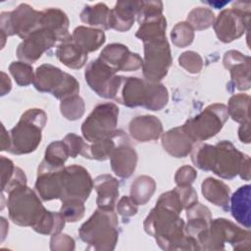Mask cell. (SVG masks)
<instances>
[{"label": "cell", "instance_id": "9c48e42d", "mask_svg": "<svg viewBox=\"0 0 251 251\" xmlns=\"http://www.w3.org/2000/svg\"><path fill=\"white\" fill-rule=\"evenodd\" d=\"M227 119L226 106L217 103L208 106L182 126L194 142L203 141L215 136L223 128Z\"/></svg>", "mask_w": 251, "mask_h": 251}, {"label": "cell", "instance_id": "ee69618b", "mask_svg": "<svg viewBox=\"0 0 251 251\" xmlns=\"http://www.w3.org/2000/svg\"><path fill=\"white\" fill-rule=\"evenodd\" d=\"M63 141L67 145L69 155L72 158H75L77 155H81L84 158L88 157L89 145L83 141L81 137L75 133H68Z\"/></svg>", "mask_w": 251, "mask_h": 251}, {"label": "cell", "instance_id": "b9f144b4", "mask_svg": "<svg viewBox=\"0 0 251 251\" xmlns=\"http://www.w3.org/2000/svg\"><path fill=\"white\" fill-rule=\"evenodd\" d=\"M9 70L19 85L25 86L34 80L35 74H33L32 66L26 62H13Z\"/></svg>", "mask_w": 251, "mask_h": 251}, {"label": "cell", "instance_id": "4316f807", "mask_svg": "<svg viewBox=\"0 0 251 251\" xmlns=\"http://www.w3.org/2000/svg\"><path fill=\"white\" fill-rule=\"evenodd\" d=\"M56 56L65 66L71 69L82 68L87 60V53L72 39V36L57 46Z\"/></svg>", "mask_w": 251, "mask_h": 251}, {"label": "cell", "instance_id": "2e32d148", "mask_svg": "<svg viewBox=\"0 0 251 251\" xmlns=\"http://www.w3.org/2000/svg\"><path fill=\"white\" fill-rule=\"evenodd\" d=\"M57 40L58 38L53 31L41 25L19 45L17 56L26 63H34L45 51L51 49Z\"/></svg>", "mask_w": 251, "mask_h": 251}, {"label": "cell", "instance_id": "d590c367", "mask_svg": "<svg viewBox=\"0 0 251 251\" xmlns=\"http://www.w3.org/2000/svg\"><path fill=\"white\" fill-rule=\"evenodd\" d=\"M155 180L148 176H138L131 184L130 197L137 205H145L155 192Z\"/></svg>", "mask_w": 251, "mask_h": 251}, {"label": "cell", "instance_id": "7402d4cb", "mask_svg": "<svg viewBox=\"0 0 251 251\" xmlns=\"http://www.w3.org/2000/svg\"><path fill=\"white\" fill-rule=\"evenodd\" d=\"M162 145L170 155L176 158H183L191 152L194 141L181 126L165 132L162 137Z\"/></svg>", "mask_w": 251, "mask_h": 251}, {"label": "cell", "instance_id": "74e56055", "mask_svg": "<svg viewBox=\"0 0 251 251\" xmlns=\"http://www.w3.org/2000/svg\"><path fill=\"white\" fill-rule=\"evenodd\" d=\"M68 157H70V155L67 145L63 140H58L48 145L45 151L44 161L54 167H64Z\"/></svg>", "mask_w": 251, "mask_h": 251}, {"label": "cell", "instance_id": "277c9868", "mask_svg": "<svg viewBox=\"0 0 251 251\" xmlns=\"http://www.w3.org/2000/svg\"><path fill=\"white\" fill-rule=\"evenodd\" d=\"M118 219L114 210L98 208L93 215L81 225L79 237L88 244L87 249L98 251L114 250L119 238Z\"/></svg>", "mask_w": 251, "mask_h": 251}, {"label": "cell", "instance_id": "ba28073f", "mask_svg": "<svg viewBox=\"0 0 251 251\" xmlns=\"http://www.w3.org/2000/svg\"><path fill=\"white\" fill-rule=\"evenodd\" d=\"M33 85L38 91L49 92L62 100L79 92V84L73 75L50 64H43L36 69Z\"/></svg>", "mask_w": 251, "mask_h": 251}, {"label": "cell", "instance_id": "1f68e13d", "mask_svg": "<svg viewBox=\"0 0 251 251\" xmlns=\"http://www.w3.org/2000/svg\"><path fill=\"white\" fill-rule=\"evenodd\" d=\"M139 25L140 26L135 33V36L142 40L143 43L150 40L166 37L167 22L162 14L151 17Z\"/></svg>", "mask_w": 251, "mask_h": 251}, {"label": "cell", "instance_id": "f907efd6", "mask_svg": "<svg viewBox=\"0 0 251 251\" xmlns=\"http://www.w3.org/2000/svg\"><path fill=\"white\" fill-rule=\"evenodd\" d=\"M238 137L243 143H250V122L241 124L238 129Z\"/></svg>", "mask_w": 251, "mask_h": 251}, {"label": "cell", "instance_id": "603a6c76", "mask_svg": "<svg viewBox=\"0 0 251 251\" xmlns=\"http://www.w3.org/2000/svg\"><path fill=\"white\" fill-rule=\"evenodd\" d=\"M93 187L97 192L96 203L98 208L114 210L119 197L118 180L111 175H101L94 179Z\"/></svg>", "mask_w": 251, "mask_h": 251}, {"label": "cell", "instance_id": "681fc988", "mask_svg": "<svg viewBox=\"0 0 251 251\" xmlns=\"http://www.w3.org/2000/svg\"><path fill=\"white\" fill-rule=\"evenodd\" d=\"M137 204L128 196L122 197L117 205V211L123 217H131L137 213Z\"/></svg>", "mask_w": 251, "mask_h": 251}, {"label": "cell", "instance_id": "bcb514c9", "mask_svg": "<svg viewBox=\"0 0 251 251\" xmlns=\"http://www.w3.org/2000/svg\"><path fill=\"white\" fill-rule=\"evenodd\" d=\"M50 249L51 250H59V251H70L75 249V240L69 236L68 234L57 233L52 235L50 241Z\"/></svg>", "mask_w": 251, "mask_h": 251}, {"label": "cell", "instance_id": "f6af8a7d", "mask_svg": "<svg viewBox=\"0 0 251 251\" xmlns=\"http://www.w3.org/2000/svg\"><path fill=\"white\" fill-rule=\"evenodd\" d=\"M178 64L191 74H198L203 67L202 58L198 53L193 51L182 53L178 58Z\"/></svg>", "mask_w": 251, "mask_h": 251}, {"label": "cell", "instance_id": "f546056e", "mask_svg": "<svg viewBox=\"0 0 251 251\" xmlns=\"http://www.w3.org/2000/svg\"><path fill=\"white\" fill-rule=\"evenodd\" d=\"M72 39L88 53L97 50L105 42V33L101 29L77 26L72 34Z\"/></svg>", "mask_w": 251, "mask_h": 251}, {"label": "cell", "instance_id": "f1b7e54d", "mask_svg": "<svg viewBox=\"0 0 251 251\" xmlns=\"http://www.w3.org/2000/svg\"><path fill=\"white\" fill-rule=\"evenodd\" d=\"M202 194L211 203L225 210L228 209L230 189L223 182L214 177H207L201 184Z\"/></svg>", "mask_w": 251, "mask_h": 251}, {"label": "cell", "instance_id": "44dd1931", "mask_svg": "<svg viewBox=\"0 0 251 251\" xmlns=\"http://www.w3.org/2000/svg\"><path fill=\"white\" fill-rule=\"evenodd\" d=\"M131 137L139 142L157 140L163 132L162 123L155 116L145 115L132 119L128 126Z\"/></svg>", "mask_w": 251, "mask_h": 251}, {"label": "cell", "instance_id": "c3c4849f", "mask_svg": "<svg viewBox=\"0 0 251 251\" xmlns=\"http://www.w3.org/2000/svg\"><path fill=\"white\" fill-rule=\"evenodd\" d=\"M197 176V172L190 166H184L177 170L175 180L177 185H191Z\"/></svg>", "mask_w": 251, "mask_h": 251}, {"label": "cell", "instance_id": "3957f363", "mask_svg": "<svg viewBox=\"0 0 251 251\" xmlns=\"http://www.w3.org/2000/svg\"><path fill=\"white\" fill-rule=\"evenodd\" d=\"M113 99L127 107L142 106L151 111H159L167 105L169 95L162 83L120 75Z\"/></svg>", "mask_w": 251, "mask_h": 251}, {"label": "cell", "instance_id": "e0dca14e", "mask_svg": "<svg viewBox=\"0 0 251 251\" xmlns=\"http://www.w3.org/2000/svg\"><path fill=\"white\" fill-rule=\"evenodd\" d=\"M99 59L116 73L137 71L142 68L143 64V60L138 54L130 52L126 45L120 43L107 45L100 53Z\"/></svg>", "mask_w": 251, "mask_h": 251}, {"label": "cell", "instance_id": "8d00e7d4", "mask_svg": "<svg viewBox=\"0 0 251 251\" xmlns=\"http://www.w3.org/2000/svg\"><path fill=\"white\" fill-rule=\"evenodd\" d=\"M65 218L63 215L51 211H47L43 214L38 223L32 227L36 232L45 235H55L60 233L65 226Z\"/></svg>", "mask_w": 251, "mask_h": 251}, {"label": "cell", "instance_id": "d4e9b609", "mask_svg": "<svg viewBox=\"0 0 251 251\" xmlns=\"http://www.w3.org/2000/svg\"><path fill=\"white\" fill-rule=\"evenodd\" d=\"M186 217L185 232L197 241V237L210 226L212 221L211 212L206 206L196 202L186 209Z\"/></svg>", "mask_w": 251, "mask_h": 251}, {"label": "cell", "instance_id": "9a60e30c", "mask_svg": "<svg viewBox=\"0 0 251 251\" xmlns=\"http://www.w3.org/2000/svg\"><path fill=\"white\" fill-rule=\"evenodd\" d=\"M84 76L89 87L100 97L114 98L120 75L99 58L87 65Z\"/></svg>", "mask_w": 251, "mask_h": 251}, {"label": "cell", "instance_id": "e575fe53", "mask_svg": "<svg viewBox=\"0 0 251 251\" xmlns=\"http://www.w3.org/2000/svg\"><path fill=\"white\" fill-rule=\"evenodd\" d=\"M250 96L245 93H239L231 96L228 100L227 114L230 118L240 124L250 122L249 116Z\"/></svg>", "mask_w": 251, "mask_h": 251}, {"label": "cell", "instance_id": "7c38bea8", "mask_svg": "<svg viewBox=\"0 0 251 251\" xmlns=\"http://www.w3.org/2000/svg\"><path fill=\"white\" fill-rule=\"evenodd\" d=\"M172 54L166 37L144 42L143 75L151 82L160 81L172 65Z\"/></svg>", "mask_w": 251, "mask_h": 251}, {"label": "cell", "instance_id": "5b68a950", "mask_svg": "<svg viewBox=\"0 0 251 251\" xmlns=\"http://www.w3.org/2000/svg\"><path fill=\"white\" fill-rule=\"evenodd\" d=\"M200 250H224L225 244L229 243L234 250H250L251 233L232 222L219 218L211 221L210 226L197 237Z\"/></svg>", "mask_w": 251, "mask_h": 251}, {"label": "cell", "instance_id": "6da1fadb", "mask_svg": "<svg viewBox=\"0 0 251 251\" xmlns=\"http://www.w3.org/2000/svg\"><path fill=\"white\" fill-rule=\"evenodd\" d=\"M175 209L157 202L144 221L145 231L164 250H200L198 242L185 232L184 222Z\"/></svg>", "mask_w": 251, "mask_h": 251}, {"label": "cell", "instance_id": "d6a6232c", "mask_svg": "<svg viewBox=\"0 0 251 251\" xmlns=\"http://www.w3.org/2000/svg\"><path fill=\"white\" fill-rule=\"evenodd\" d=\"M110 19L111 10L104 3H98L93 6H85L80 13V20L83 23L103 29L111 28Z\"/></svg>", "mask_w": 251, "mask_h": 251}, {"label": "cell", "instance_id": "cb8c5ba5", "mask_svg": "<svg viewBox=\"0 0 251 251\" xmlns=\"http://www.w3.org/2000/svg\"><path fill=\"white\" fill-rule=\"evenodd\" d=\"M141 2L138 1H120L111 10L110 25L118 31L128 30L134 23V16L137 15Z\"/></svg>", "mask_w": 251, "mask_h": 251}, {"label": "cell", "instance_id": "83f0119b", "mask_svg": "<svg viewBox=\"0 0 251 251\" xmlns=\"http://www.w3.org/2000/svg\"><path fill=\"white\" fill-rule=\"evenodd\" d=\"M41 25L47 27L53 31L58 40L66 41L71 38V34L68 32L69 20L67 15L60 9L50 8L42 11Z\"/></svg>", "mask_w": 251, "mask_h": 251}, {"label": "cell", "instance_id": "60d3db41", "mask_svg": "<svg viewBox=\"0 0 251 251\" xmlns=\"http://www.w3.org/2000/svg\"><path fill=\"white\" fill-rule=\"evenodd\" d=\"M173 43L180 48L190 45L194 38V29L186 22L178 23L175 25L171 32Z\"/></svg>", "mask_w": 251, "mask_h": 251}, {"label": "cell", "instance_id": "7a4b0ae2", "mask_svg": "<svg viewBox=\"0 0 251 251\" xmlns=\"http://www.w3.org/2000/svg\"><path fill=\"white\" fill-rule=\"evenodd\" d=\"M248 155L238 151L231 142L223 140L217 145H194L191 150L192 163L203 171H212L220 177L231 179L236 176Z\"/></svg>", "mask_w": 251, "mask_h": 251}, {"label": "cell", "instance_id": "4dcf8cb0", "mask_svg": "<svg viewBox=\"0 0 251 251\" xmlns=\"http://www.w3.org/2000/svg\"><path fill=\"white\" fill-rule=\"evenodd\" d=\"M127 135L121 129H117L111 136L93 142L89 145L87 159H94L99 161H105L109 159L116 148V146Z\"/></svg>", "mask_w": 251, "mask_h": 251}, {"label": "cell", "instance_id": "7dc6e473", "mask_svg": "<svg viewBox=\"0 0 251 251\" xmlns=\"http://www.w3.org/2000/svg\"><path fill=\"white\" fill-rule=\"evenodd\" d=\"M175 190L177 192L183 209H187L198 200L196 191L190 185H177Z\"/></svg>", "mask_w": 251, "mask_h": 251}, {"label": "cell", "instance_id": "f35d334b", "mask_svg": "<svg viewBox=\"0 0 251 251\" xmlns=\"http://www.w3.org/2000/svg\"><path fill=\"white\" fill-rule=\"evenodd\" d=\"M60 110L67 120L75 121L84 114V102L78 95H74L62 100Z\"/></svg>", "mask_w": 251, "mask_h": 251}, {"label": "cell", "instance_id": "ffe728a7", "mask_svg": "<svg viewBox=\"0 0 251 251\" xmlns=\"http://www.w3.org/2000/svg\"><path fill=\"white\" fill-rule=\"evenodd\" d=\"M110 159L112 171L118 176L126 178L132 175L137 163V154L127 136L116 146Z\"/></svg>", "mask_w": 251, "mask_h": 251}, {"label": "cell", "instance_id": "30bf717a", "mask_svg": "<svg viewBox=\"0 0 251 251\" xmlns=\"http://www.w3.org/2000/svg\"><path fill=\"white\" fill-rule=\"evenodd\" d=\"M250 5V2L237 1L233 3L231 9H226L218 16L214 29L221 41L229 43L239 38L248 29Z\"/></svg>", "mask_w": 251, "mask_h": 251}, {"label": "cell", "instance_id": "7bdbcfd3", "mask_svg": "<svg viewBox=\"0 0 251 251\" xmlns=\"http://www.w3.org/2000/svg\"><path fill=\"white\" fill-rule=\"evenodd\" d=\"M62 203L63 204L61 206L60 213L65 218L66 222L75 223L76 221H79L83 217L85 211L83 201L72 199L63 201Z\"/></svg>", "mask_w": 251, "mask_h": 251}, {"label": "cell", "instance_id": "ac0fdd59", "mask_svg": "<svg viewBox=\"0 0 251 251\" xmlns=\"http://www.w3.org/2000/svg\"><path fill=\"white\" fill-rule=\"evenodd\" d=\"M64 168L51 166L44 160L40 163L37 170L35 188L42 200L49 201L61 198Z\"/></svg>", "mask_w": 251, "mask_h": 251}, {"label": "cell", "instance_id": "d6986e66", "mask_svg": "<svg viewBox=\"0 0 251 251\" xmlns=\"http://www.w3.org/2000/svg\"><path fill=\"white\" fill-rule=\"evenodd\" d=\"M223 63L225 68L230 72L235 87L239 90H248L251 85L250 57L239 51L229 50L225 53Z\"/></svg>", "mask_w": 251, "mask_h": 251}, {"label": "cell", "instance_id": "52a82bcc", "mask_svg": "<svg viewBox=\"0 0 251 251\" xmlns=\"http://www.w3.org/2000/svg\"><path fill=\"white\" fill-rule=\"evenodd\" d=\"M7 204L10 219L22 226L33 227L46 212L36 193L26 185L11 190Z\"/></svg>", "mask_w": 251, "mask_h": 251}, {"label": "cell", "instance_id": "484cf974", "mask_svg": "<svg viewBox=\"0 0 251 251\" xmlns=\"http://www.w3.org/2000/svg\"><path fill=\"white\" fill-rule=\"evenodd\" d=\"M232 217L246 228L250 227V185L240 186L230 198Z\"/></svg>", "mask_w": 251, "mask_h": 251}, {"label": "cell", "instance_id": "8fae6325", "mask_svg": "<svg viewBox=\"0 0 251 251\" xmlns=\"http://www.w3.org/2000/svg\"><path fill=\"white\" fill-rule=\"evenodd\" d=\"M119 108L114 103L97 105L81 126L83 137L89 142H96L115 133L118 124Z\"/></svg>", "mask_w": 251, "mask_h": 251}, {"label": "cell", "instance_id": "4fadbf2b", "mask_svg": "<svg viewBox=\"0 0 251 251\" xmlns=\"http://www.w3.org/2000/svg\"><path fill=\"white\" fill-rule=\"evenodd\" d=\"M1 15V31L7 35L18 34L22 38H26L31 32L41 26L42 12L32 9V7L22 4L15 11Z\"/></svg>", "mask_w": 251, "mask_h": 251}, {"label": "cell", "instance_id": "5bb4252c", "mask_svg": "<svg viewBox=\"0 0 251 251\" xmlns=\"http://www.w3.org/2000/svg\"><path fill=\"white\" fill-rule=\"evenodd\" d=\"M93 187V181L88 172L81 166L72 165L63 170L61 201L76 199L85 201Z\"/></svg>", "mask_w": 251, "mask_h": 251}, {"label": "cell", "instance_id": "8992f818", "mask_svg": "<svg viewBox=\"0 0 251 251\" xmlns=\"http://www.w3.org/2000/svg\"><path fill=\"white\" fill-rule=\"evenodd\" d=\"M47 122L46 113L37 108L23 114L18 125L10 131V148L12 154L22 155L33 152L41 141V131Z\"/></svg>", "mask_w": 251, "mask_h": 251}, {"label": "cell", "instance_id": "836d02e7", "mask_svg": "<svg viewBox=\"0 0 251 251\" xmlns=\"http://www.w3.org/2000/svg\"><path fill=\"white\" fill-rule=\"evenodd\" d=\"M1 162L3 192H10L18 186L26 185V176L20 168L15 167L13 162L4 156H2Z\"/></svg>", "mask_w": 251, "mask_h": 251}, {"label": "cell", "instance_id": "ab89813d", "mask_svg": "<svg viewBox=\"0 0 251 251\" xmlns=\"http://www.w3.org/2000/svg\"><path fill=\"white\" fill-rule=\"evenodd\" d=\"M214 13L210 9L203 7L191 10L187 16V23L193 27V29L197 30L208 28L214 24Z\"/></svg>", "mask_w": 251, "mask_h": 251}]
</instances>
